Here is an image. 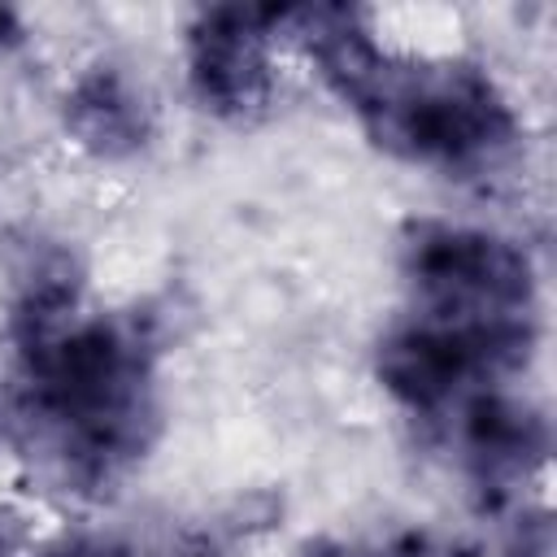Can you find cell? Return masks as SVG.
<instances>
[{
    "label": "cell",
    "mask_w": 557,
    "mask_h": 557,
    "mask_svg": "<svg viewBox=\"0 0 557 557\" xmlns=\"http://www.w3.org/2000/svg\"><path fill=\"white\" fill-rule=\"evenodd\" d=\"M344 109L374 148L453 183H496L527 148L513 91L474 57H413L383 39Z\"/></svg>",
    "instance_id": "cell-1"
},
{
    "label": "cell",
    "mask_w": 557,
    "mask_h": 557,
    "mask_svg": "<svg viewBox=\"0 0 557 557\" xmlns=\"http://www.w3.org/2000/svg\"><path fill=\"white\" fill-rule=\"evenodd\" d=\"M405 309L444 322H535L540 265L531 248L466 218H409L396 239Z\"/></svg>",
    "instance_id": "cell-2"
},
{
    "label": "cell",
    "mask_w": 557,
    "mask_h": 557,
    "mask_svg": "<svg viewBox=\"0 0 557 557\" xmlns=\"http://www.w3.org/2000/svg\"><path fill=\"white\" fill-rule=\"evenodd\" d=\"M278 9L209 4L196 9L178 35V65L187 100L226 126L257 122L278 100Z\"/></svg>",
    "instance_id": "cell-3"
},
{
    "label": "cell",
    "mask_w": 557,
    "mask_h": 557,
    "mask_svg": "<svg viewBox=\"0 0 557 557\" xmlns=\"http://www.w3.org/2000/svg\"><path fill=\"white\" fill-rule=\"evenodd\" d=\"M435 435L453 448L466 496L483 522L527 505V487L544 479L553 448L548 413L518 383L474 392L435 426Z\"/></svg>",
    "instance_id": "cell-4"
},
{
    "label": "cell",
    "mask_w": 557,
    "mask_h": 557,
    "mask_svg": "<svg viewBox=\"0 0 557 557\" xmlns=\"http://www.w3.org/2000/svg\"><path fill=\"white\" fill-rule=\"evenodd\" d=\"M57 126L78 157L96 165H131L157 144L161 113L126 61L91 57L65 74L57 96Z\"/></svg>",
    "instance_id": "cell-5"
},
{
    "label": "cell",
    "mask_w": 557,
    "mask_h": 557,
    "mask_svg": "<svg viewBox=\"0 0 557 557\" xmlns=\"http://www.w3.org/2000/svg\"><path fill=\"white\" fill-rule=\"evenodd\" d=\"M496 527V557H553V518L548 505H518Z\"/></svg>",
    "instance_id": "cell-6"
},
{
    "label": "cell",
    "mask_w": 557,
    "mask_h": 557,
    "mask_svg": "<svg viewBox=\"0 0 557 557\" xmlns=\"http://www.w3.org/2000/svg\"><path fill=\"white\" fill-rule=\"evenodd\" d=\"M379 544H383V557H483L479 544L435 531V527H400V531L383 535Z\"/></svg>",
    "instance_id": "cell-7"
},
{
    "label": "cell",
    "mask_w": 557,
    "mask_h": 557,
    "mask_svg": "<svg viewBox=\"0 0 557 557\" xmlns=\"http://www.w3.org/2000/svg\"><path fill=\"white\" fill-rule=\"evenodd\" d=\"M292 557H383V544L357 535H309L296 544Z\"/></svg>",
    "instance_id": "cell-8"
},
{
    "label": "cell",
    "mask_w": 557,
    "mask_h": 557,
    "mask_svg": "<svg viewBox=\"0 0 557 557\" xmlns=\"http://www.w3.org/2000/svg\"><path fill=\"white\" fill-rule=\"evenodd\" d=\"M26 22H22V13L17 9H9V4H0V61L4 57H13V52H22L26 48Z\"/></svg>",
    "instance_id": "cell-9"
}]
</instances>
